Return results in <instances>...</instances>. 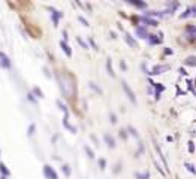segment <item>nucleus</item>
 Listing matches in <instances>:
<instances>
[{"label": "nucleus", "instance_id": "nucleus-1", "mask_svg": "<svg viewBox=\"0 0 196 179\" xmlns=\"http://www.w3.org/2000/svg\"><path fill=\"white\" fill-rule=\"evenodd\" d=\"M133 22H136V25H144V27H157L159 22L153 18L144 17V15H136L133 17Z\"/></svg>", "mask_w": 196, "mask_h": 179}, {"label": "nucleus", "instance_id": "nucleus-2", "mask_svg": "<svg viewBox=\"0 0 196 179\" xmlns=\"http://www.w3.org/2000/svg\"><path fill=\"white\" fill-rule=\"evenodd\" d=\"M44 176H45L46 179H58L57 172L51 167L49 164H45V166H44Z\"/></svg>", "mask_w": 196, "mask_h": 179}, {"label": "nucleus", "instance_id": "nucleus-3", "mask_svg": "<svg viewBox=\"0 0 196 179\" xmlns=\"http://www.w3.org/2000/svg\"><path fill=\"white\" fill-rule=\"evenodd\" d=\"M48 11H49V15H51V18H53V22H54V25L57 27V25H58V21H60V18L63 17V12L57 11L56 8H48Z\"/></svg>", "mask_w": 196, "mask_h": 179}, {"label": "nucleus", "instance_id": "nucleus-4", "mask_svg": "<svg viewBox=\"0 0 196 179\" xmlns=\"http://www.w3.org/2000/svg\"><path fill=\"white\" fill-rule=\"evenodd\" d=\"M0 67H2V69H6V70H9L12 67V63H11V60H9V57L6 55L5 52H2V51H0Z\"/></svg>", "mask_w": 196, "mask_h": 179}, {"label": "nucleus", "instance_id": "nucleus-5", "mask_svg": "<svg viewBox=\"0 0 196 179\" xmlns=\"http://www.w3.org/2000/svg\"><path fill=\"white\" fill-rule=\"evenodd\" d=\"M121 87H123V90H124V93L127 94V97H129V100L132 101V103H136V97H135V93L132 91V88L127 85L126 81H123L121 82Z\"/></svg>", "mask_w": 196, "mask_h": 179}, {"label": "nucleus", "instance_id": "nucleus-6", "mask_svg": "<svg viewBox=\"0 0 196 179\" xmlns=\"http://www.w3.org/2000/svg\"><path fill=\"white\" fill-rule=\"evenodd\" d=\"M135 33L138 34L141 39H148V32H147V27L144 25H135Z\"/></svg>", "mask_w": 196, "mask_h": 179}, {"label": "nucleus", "instance_id": "nucleus-7", "mask_svg": "<svg viewBox=\"0 0 196 179\" xmlns=\"http://www.w3.org/2000/svg\"><path fill=\"white\" fill-rule=\"evenodd\" d=\"M123 37H124V40H126V44L130 46V48H138V42L132 37V34L130 33H127V32H123Z\"/></svg>", "mask_w": 196, "mask_h": 179}, {"label": "nucleus", "instance_id": "nucleus-8", "mask_svg": "<svg viewBox=\"0 0 196 179\" xmlns=\"http://www.w3.org/2000/svg\"><path fill=\"white\" fill-rule=\"evenodd\" d=\"M168 69H169L168 64H157V66L153 67V72H151L150 75H162V73H165Z\"/></svg>", "mask_w": 196, "mask_h": 179}, {"label": "nucleus", "instance_id": "nucleus-9", "mask_svg": "<svg viewBox=\"0 0 196 179\" xmlns=\"http://www.w3.org/2000/svg\"><path fill=\"white\" fill-rule=\"evenodd\" d=\"M104 140H105V143H106V146H108L109 149H114V148L117 146L116 139H114V137H112L111 134H108V133L105 134V136H104Z\"/></svg>", "mask_w": 196, "mask_h": 179}, {"label": "nucleus", "instance_id": "nucleus-10", "mask_svg": "<svg viewBox=\"0 0 196 179\" xmlns=\"http://www.w3.org/2000/svg\"><path fill=\"white\" fill-rule=\"evenodd\" d=\"M186 33H187V36H189L192 40H195V42H196V25L189 24V25L186 27Z\"/></svg>", "mask_w": 196, "mask_h": 179}, {"label": "nucleus", "instance_id": "nucleus-11", "mask_svg": "<svg viewBox=\"0 0 196 179\" xmlns=\"http://www.w3.org/2000/svg\"><path fill=\"white\" fill-rule=\"evenodd\" d=\"M60 48H61V51H63V52H65L68 57H72V49H70V46L68 45V42L60 40Z\"/></svg>", "mask_w": 196, "mask_h": 179}, {"label": "nucleus", "instance_id": "nucleus-12", "mask_svg": "<svg viewBox=\"0 0 196 179\" xmlns=\"http://www.w3.org/2000/svg\"><path fill=\"white\" fill-rule=\"evenodd\" d=\"M129 5L135 6V8H139V9H145L147 8V3L145 2H141V0H127Z\"/></svg>", "mask_w": 196, "mask_h": 179}, {"label": "nucleus", "instance_id": "nucleus-13", "mask_svg": "<svg viewBox=\"0 0 196 179\" xmlns=\"http://www.w3.org/2000/svg\"><path fill=\"white\" fill-rule=\"evenodd\" d=\"M148 44L150 45H159V44H162V37H159L157 34H148Z\"/></svg>", "mask_w": 196, "mask_h": 179}, {"label": "nucleus", "instance_id": "nucleus-14", "mask_svg": "<svg viewBox=\"0 0 196 179\" xmlns=\"http://www.w3.org/2000/svg\"><path fill=\"white\" fill-rule=\"evenodd\" d=\"M106 70H108V75L111 78H116V72L112 69V60L111 58H106Z\"/></svg>", "mask_w": 196, "mask_h": 179}, {"label": "nucleus", "instance_id": "nucleus-15", "mask_svg": "<svg viewBox=\"0 0 196 179\" xmlns=\"http://www.w3.org/2000/svg\"><path fill=\"white\" fill-rule=\"evenodd\" d=\"M0 176H6V178L11 176V170L6 167V164L2 163V161H0Z\"/></svg>", "mask_w": 196, "mask_h": 179}, {"label": "nucleus", "instance_id": "nucleus-16", "mask_svg": "<svg viewBox=\"0 0 196 179\" xmlns=\"http://www.w3.org/2000/svg\"><path fill=\"white\" fill-rule=\"evenodd\" d=\"M63 125L69 130L70 133H76V127H73V125H70V123H69V116H65L63 118Z\"/></svg>", "mask_w": 196, "mask_h": 179}, {"label": "nucleus", "instance_id": "nucleus-17", "mask_svg": "<svg viewBox=\"0 0 196 179\" xmlns=\"http://www.w3.org/2000/svg\"><path fill=\"white\" fill-rule=\"evenodd\" d=\"M144 17H148V18H151V17H159V18H162V17H165V13L159 12V11H145L144 12Z\"/></svg>", "mask_w": 196, "mask_h": 179}, {"label": "nucleus", "instance_id": "nucleus-18", "mask_svg": "<svg viewBox=\"0 0 196 179\" xmlns=\"http://www.w3.org/2000/svg\"><path fill=\"white\" fill-rule=\"evenodd\" d=\"M56 103H57L58 109H60V111L65 113V116H69V111H68V106H66V105H65V103H63L61 100H57Z\"/></svg>", "mask_w": 196, "mask_h": 179}, {"label": "nucleus", "instance_id": "nucleus-19", "mask_svg": "<svg viewBox=\"0 0 196 179\" xmlns=\"http://www.w3.org/2000/svg\"><path fill=\"white\" fill-rule=\"evenodd\" d=\"M135 178L136 179H150V172H148V170H145V172H142V173L136 172V173H135Z\"/></svg>", "mask_w": 196, "mask_h": 179}, {"label": "nucleus", "instance_id": "nucleus-20", "mask_svg": "<svg viewBox=\"0 0 196 179\" xmlns=\"http://www.w3.org/2000/svg\"><path fill=\"white\" fill-rule=\"evenodd\" d=\"M33 96L37 97V99H44V93H42V90L39 88V87H33Z\"/></svg>", "mask_w": 196, "mask_h": 179}, {"label": "nucleus", "instance_id": "nucleus-21", "mask_svg": "<svg viewBox=\"0 0 196 179\" xmlns=\"http://www.w3.org/2000/svg\"><path fill=\"white\" fill-rule=\"evenodd\" d=\"M84 151H85V154H87V157H88L90 160H93V158H94V151H93V149L88 145H84Z\"/></svg>", "mask_w": 196, "mask_h": 179}, {"label": "nucleus", "instance_id": "nucleus-22", "mask_svg": "<svg viewBox=\"0 0 196 179\" xmlns=\"http://www.w3.org/2000/svg\"><path fill=\"white\" fill-rule=\"evenodd\" d=\"M88 87H90V88H92L94 93H97V94H102V93H104V91H102V88H100V87H97L94 82H88Z\"/></svg>", "mask_w": 196, "mask_h": 179}, {"label": "nucleus", "instance_id": "nucleus-23", "mask_svg": "<svg viewBox=\"0 0 196 179\" xmlns=\"http://www.w3.org/2000/svg\"><path fill=\"white\" fill-rule=\"evenodd\" d=\"M127 133L132 134V136H135L136 139H139V134H138V131H136V128H135V127H132V125H129V127H127Z\"/></svg>", "mask_w": 196, "mask_h": 179}, {"label": "nucleus", "instance_id": "nucleus-24", "mask_svg": "<svg viewBox=\"0 0 196 179\" xmlns=\"http://www.w3.org/2000/svg\"><path fill=\"white\" fill-rule=\"evenodd\" d=\"M189 17H192V9H190V6L180 15V18H181V20H186V18H189Z\"/></svg>", "mask_w": 196, "mask_h": 179}, {"label": "nucleus", "instance_id": "nucleus-25", "mask_svg": "<svg viewBox=\"0 0 196 179\" xmlns=\"http://www.w3.org/2000/svg\"><path fill=\"white\" fill-rule=\"evenodd\" d=\"M61 172L65 173V176H70V173H72V170L68 164H61Z\"/></svg>", "mask_w": 196, "mask_h": 179}, {"label": "nucleus", "instance_id": "nucleus-26", "mask_svg": "<svg viewBox=\"0 0 196 179\" xmlns=\"http://www.w3.org/2000/svg\"><path fill=\"white\" fill-rule=\"evenodd\" d=\"M187 66H192V67H195L196 66V57H189L187 60L184 61Z\"/></svg>", "mask_w": 196, "mask_h": 179}, {"label": "nucleus", "instance_id": "nucleus-27", "mask_svg": "<svg viewBox=\"0 0 196 179\" xmlns=\"http://www.w3.org/2000/svg\"><path fill=\"white\" fill-rule=\"evenodd\" d=\"M118 136H120L121 139H124V140H126L127 137H129V133H127V128H121V130L118 131Z\"/></svg>", "mask_w": 196, "mask_h": 179}, {"label": "nucleus", "instance_id": "nucleus-28", "mask_svg": "<svg viewBox=\"0 0 196 179\" xmlns=\"http://www.w3.org/2000/svg\"><path fill=\"white\" fill-rule=\"evenodd\" d=\"M184 166H186V169H187L190 173L196 175V169H195V166H193V164H190V163H184Z\"/></svg>", "mask_w": 196, "mask_h": 179}, {"label": "nucleus", "instance_id": "nucleus-29", "mask_svg": "<svg viewBox=\"0 0 196 179\" xmlns=\"http://www.w3.org/2000/svg\"><path fill=\"white\" fill-rule=\"evenodd\" d=\"M97 164H99V167H100V170H105V169H106V160H105V158H99Z\"/></svg>", "mask_w": 196, "mask_h": 179}, {"label": "nucleus", "instance_id": "nucleus-30", "mask_svg": "<svg viewBox=\"0 0 196 179\" xmlns=\"http://www.w3.org/2000/svg\"><path fill=\"white\" fill-rule=\"evenodd\" d=\"M35 130H36V125L35 124H30V127H29V130H27V136H29V137L33 136V134H35Z\"/></svg>", "mask_w": 196, "mask_h": 179}, {"label": "nucleus", "instance_id": "nucleus-31", "mask_svg": "<svg viewBox=\"0 0 196 179\" xmlns=\"http://www.w3.org/2000/svg\"><path fill=\"white\" fill-rule=\"evenodd\" d=\"M76 40H78V44H80L81 46H82V48H84V49H88V44H85V42H84V40H82V39H81L80 36H78V37H76Z\"/></svg>", "mask_w": 196, "mask_h": 179}, {"label": "nucleus", "instance_id": "nucleus-32", "mask_svg": "<svg viewBox=\"0 0 196 179\" xmlns=\"http://www.w3.org/2000/svg\"><path fill=\"white\" fill-rule=\"evenodd\" d=\"M109 121H111L112 124H116L117 121H118V120H117V115L114 113V112H111V113H109Z\"/></svg>", "mask_w": 196, "mask_h": 179}, {"label": "nucleus", "instance_id": "nucleus-33", "mask_svg": "<svg viewBox=\"0 0 196 179\" xmlns=\"http://www.w3.org/2000/svg\"><path fill=\"white\" fill-rule=\"evenodd\" d=\"M27 99L32 101V103H36V97L33 96V93H27Z\"/></svg>", "mask_w": 196, "mask_h": 179}, {"label": "nucleus", "instance_id": "nucleus-34", "mask_svg": "<svg viewBox=\"0 0 196 179\" xmlns=\"http://www.w3.org/2000/svg\"><path fill=\"white\" fill-rule=\"evenodd\" d=\"M189 152H190V154H193V152H195V143H193L192 140L189 142Z\"/></svg>", "mask_w": 196, "mask_h": 179}, {"label": "nucleus", "instance_id": "nucleus-35", "mask_svg": "<svg viewBox=\"0 0 196 179\" xmlns=\"http://www.w3.org/2000/svg\"><path fill=\"white\" fill-rule=\"evenodd\" d=\"M78 20H80V22H82V25H85V27H88V21L84 18V17H78Z\"/></svg>", "mask_w": 196, "mask_h": 179}, {"label": "nucleus", "instance_id": "nucleus-36", "mask_svg": "<svg viewBox=\"0 0 196 179\" xmlns=\"http://www.w3.org/2000/svg\"><path fill=\"white\" fill-rule=\"evenodd\" d=\"M120 170H121V161H118L116 164V169H114V173H120Z\"/></svg>", "mask_w": 196, "mask_h": 179}, {"label": "nucleus", "instance_id": "nucleus-37", "mask_svg": "<svg viewBox=\"0 0 196 179\" xmlns=\"http://www.w3.org/2000/svg\"><path fill=\"white\" fill-rule=\"evenodd\" d=\"M187 85H189V90H190L193 94H196V91H195V88H193V84H192V81H187Z\"/></svg>", "mask_w": 196, "mask_h": 179}, {"label": "nucleus", "instance_id": "nucleus-38", "mask_svg": "<svg viewBox=\"0 0 196 179\" xmlns=\"http://www.w3.org/2000/svg\"><path fill=\"white\" fill-rule=\"evenodd\" d=\"M120 67H121V70H127V64H126V61H124V60H121V61H120Z\"/></svg>", "mask_w": 196, "mask_h": 179}, {"label": "nucleus", "instance_id": "nucleus-39", "mask_svg": "<svg viewBox=\"0 0 196 179\" xmlns=\"http://www.w3.org/2000/svg\"><path fill=\"white\" fill-rule=\"evenodd\" d=\"M190 9H192V17H195V18H196V5L190 6Z\"/></svg>", "mask_w": 196, "mask_h": 179}, {"label": "nucleus", "instance_id": "nucleus-40", "mask_svg": "<svg viewBox=\"0 0 196 179\" xmlns=\"http://www.w3.org/2000/svg\"><path fill=\"white\" fill-rule=\"evenodd\" d=\"M63 40H65V42H66V40H68V39H69V36H68V32H66V30H63Z\"/></svg>", "mask_w": 196, "mask_h": 179}, {"label": "nucleus", "instance_id": "nucleus-41", "mask_svg": "<svg viewBox=\"0 0 196 179\" xmlns=\"http://www.w3.org/2000/svg\"><path fill=\"white\" fill-rule=\"evenodd\" d=\"M90 44H92V46H93V48H94V49H96V51H97V49H99V46H97V45H96V42H94V40H93V39H90Z\"/></svg>", "mask_w": 196, "mask_h": 179}, {"label": "nucleus", "instance_id": "nucleus-42", "mask_svg": "<svg viewBox=\"0 0 196 179\" xmlns=\"http://www.w3.org/2000/svg\"><path fill=\"white\" fill-rule=\"evenodd\" d=\"M90 137H92V140L94 142V143H96V145H99V142H97V139H96V136H94V134H92Z\"/></svg>", "mask_w": 196, "mask_h": 179}, {"label": "nucleus", "instance_id": "nucleus-43", "mask_svg": "<svg viewBox=\"0 0 196 179\" xmlns=\"http://www.w3.org/2000/svg\"><path fill=\"white\" fill-rule=\"evenodd\" d=\"M44 72H45V76H46V78H49V76H51V75H49V72H48V69H46V67H44Z\"/></svg>", "mask_w": 196, "mask_h": 179}, {"label": "nucleus", "instance_id": "nucleus-44", "mask_svg": "<svg viewBox=\"0 0 196 179\" xmlns=\"http://www.w3.org/2000/svg\"><path fill=\"white\" fill-rule=\"evenodd\" d=\"M180 73H181V75H187V72H186V70H184V69H183V67L180 69Z\"/></svg>", "mask_w": 196, "mask_h": 179}, {"label": "nucleus", "instance_id": "nucleus-45", "mask_svg": "<svg viewBox=\"0 0 196 179\" xmlns=\"http://www.w3.org/2000/svg\"><path fill=\"white\" fill-rule=\"evenodd\" d=\"M165 54H172V49H165Z\"/></svg>", "mask_w": 196, "mask_h": 179}, {"label": "nucleus", "instance_id": "nucleus-46", "mask_svg": "<svg viewBox=\"0 0 196 179\" xmlns=\"http://www.w3.org/2000/svg\"><path fill=\"white\" fill-rule=\"evenodd\" d=\"M111 37H112V39H116V37H117V34L114 33V32H111Z\"/></svg>", "mask_w": 196, "mask_h": 179}, {"label": "nucleus", "instance_id": "nucleus-47", "mask_svg": "<svg viewBox=\"0 0 196 179\" xmlns=\"http://www.w3.org/2000/svg\"><path fill=\"white\" fill-rule=\"evenodd\" d=\"M0 179H8L6 176H0Z\"/></svg>", "mask_w": 196, "mask_h": 179}, {"label": "nucleus", "instance_id": "nucleus-48", "mask_svg": "<svg viewBox=\"0 0 196 179\" xmlns=\"http://www.w3.org/2000/svg\"><path fill=\"white\" fill-rule=\"evenodd\" d=\"M0 157H2V151H0Z\"/></svg>", "mask_w": 196, "mask_h": 179}]
</instances>
